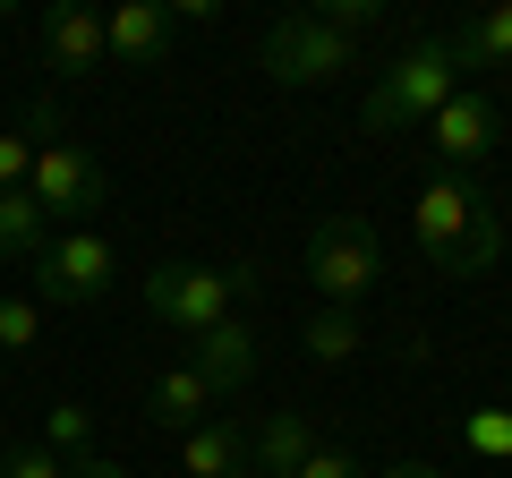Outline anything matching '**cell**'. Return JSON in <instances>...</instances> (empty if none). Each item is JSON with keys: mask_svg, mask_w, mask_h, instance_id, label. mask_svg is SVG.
<instances>
[{"mask_svg": "<svg viewBox=\"0 0 512 478\" xmlns=\"http://www.w3.org/2000/svg\"><path fill=\"white\" fill-rule=\"evenodd\" d=\"M43 248H52V222H43V205L26 197V188H0V265H35Z\"/></svg>", "mask_w": 512, "mask_h": 478, "instance_id": "2e32d148", "label": "cell"}, {"mask_svg": "<svg viewBox=\"0 0 512 478\" xmlns=\"http://www.w3.org/2000/svg\"><path fill=\"white\" fill-rule=\"evenodd\" d=\"M43 342V299L35 291H0V359H26Z\"/></svg>", "mask_w": 512, "mask_h": 478, "instance_id": "d6986e66", "label": "cell"}, {"mask_svg": "<svg viewBox=\"0 0 512 478\" xmlns=\"http://www.w3.org/2000/svg\"><path fill=\"white\" fill-rule=\"evenodd\" d=\"M299 265H308V282H316L325 308H359V299L384 282V239H376L367 214H325L308 231V257Z\"/></svg>", "mask_w": 512, "mask_h": 478, "instance_id": "277c9868", "label": "cell"}, {"mask_svg": "<svg viewBox=\"0 0 512 478\" xmlns=\"http://www.w3.org/2000/svg\"><path fill=\"white\" fill-rule=\"evenodd\" d=\"M69 478H137V470H120V461H103V453H86V461H69Z\"/></svg>", "mask_w": 512, "mask_h": 478, "instance_id": "cb8c5ba5", "label": "cell"}, {"mask_svg": "<svg viewBox=\"0 0 512 478\" xmlns=\"http://www.w3.org/2000/svg\"><path fill=\"white\" fill-rule=\"evenodd\" d=\"M316 453V427H308V410H274V419L256 427V444H248V461H256V478H299V461Z\"/></svg>", "mask_w": 512, "mask_h": 478, "instance_id": "5bb4252c", "label": "cell"}, {"mask_svg": "<svg viewBox=\"0 0 512 478\" xmlns=\"http://www.w3.org/2000/svg\"><path fill=\"white\" fill-rule=\"evenodd\" d=\"M146 410H154V427H171V436H188V427L222 419V393L205 385L197 368H163V376L146 385Z\"/></svg>", "mask_w": 512, "mask_h": 478, "instance_id": "7c38bea8", "label": "cell"}, {"mask_svg": "<svg viewBox=\"0 0 512 478\" xmlns=\"http://www.w3.org/2000/svg\"><path fill=\"white\" fill-rule=\"evenodd\" d=\"M461 436H470L478 461H512V410H470V419H461Z\"/></svg>", "mask_w": 512, "mask_h": 478, "instance_id": "44dd1931", "label": "cell"}, {"mask_svg": "<svg viewBox=\"0 0 512 478\" xmlns=\"http://www.w3.org/2000/svg\"><path fill=\"white\" fill-rule=\"evenodd\" d=\"M299 342H308V359H316V368H342V359H359L367 325H359V308H316Z\"/></svg>", "mask_w": 512, "mask_h": 478, "instance_id": "e0dca14e", "label": "cell"}, {"mask_svg": "<svg viewBox=\"0 0 512 478\" xmlns=\"http://www.w3.org/2000/svg\"><path fill=\"white\" fill-rule=\"evenodd\" d=\"M461 94V69H453V52H444V35H427V43H410L393 69H376V86H367V129L376 137H393V129H427L444 103Z\"/></svg>", "mask_w": 512, "mask_h": 478, "instance_id": "3957f363", "label": "cell"}, {"mask_svg": "<svg viewBox=\"0 0 512 478\" xmlns=\"http://www.w3.org/2000/svg\"><path fill=\"white\" fill-rule=\"evenodd\" d=\"M256 60H265V77H274V86H333L342 69H359V43H342L333 26H316L308 9H291V18L265 26Z\"/></svg>", "mask_w": 512, "mask_h": 478, "instance_id": "52a82bcc", "label": "cell"}, {"mask_svg": "<svg viewBox=\"0 0 512 478\" xmlns=\"http://www.w3.org/2000/svg\"><path fill=\"white\" fill-rule=\"evenodd\" d=\"M52 129H60V111H52V103L26 111V137H18V129H0V188H26V180H35V146H43Z\"/></svg>", "mask_w": 512, "mask_h": 478, "instance_id": "ac0fdd59", "label": "cell"}, {"mask_svg": "<svg viewBox=\"0 0 512 478\" xmlns=\"http://www.w3.org/2000/svg\"><path fill=\"white\" fill-rule=\"evenodd\" d=\"M43 69H52V77H103L111 69L103 9H86V0H52V9H43Z\"/></svg>", "mask_w": 512, "mask_h": 478, "instance_id": "9c48e42d", "label": "cell"}, {"mask_svg": "<svg viewBox=\"0 0 512 478\" xmlns=\"http://www.w3.org/2000/svg\"><path fill=\"white\" fill-rule=\"evenodd\" d=\"M0 478H69V461H60L43 436H26V444H9V453H0Z\"/></svg>", "mask_w": 512, "mask_h": 478, "instance_id": "7402d4cb", "label": "cell"}, {"mask_svg": "<svg viewBox=\"0 0 512 478\" xmlns=\"http://www.w3.org/2000/svg\"><path fill=\"white\" fill-rule=\"evenodd\" d=\"M299 478H367V470H359V453H342V444H316V453L299 461Z\"/></svg>", "mask_w": 512, "mask_h": 478, "instance_id": "603a6c76", "label": "cell"}, {"mask_svg": "<svg viewBox=\"0 0 512 478\" xmlns=\"http://www.w3.org/2000/svg\"><path fill=\"white\" fill-rule=\"evenodd\" d=\"M410 239H419V257L436 265V274L478 282L504 257V205H495L470 171H427L419 205H410Z\"/></svg>", "mask_w": 512, "mask_h": 478, "instance_id": "6da1fadb", "label": "cell"}, {"mask_svg": "<svg viewBox=\"0 0 512 478\" xmlns=\"http://www.w3.org/2000/svg\"><path fill=\"white\" fill-rule=\"evenodd\" d=\"M43 444H52L60 461H86L94 453V410L86 402H52L43 410Z\"/></svg>", "mask_w": 512, "mask_h": 478, "instance_id": "ffe728a7", "label": "cell"}, {"mask_svg": "<svg viewBox=\"0 0 512 478\" xmlns=\"http://www.w3.org/2000/svg\"><path fill=\"white\" fill-rule=\"evenodd\" d=\"M188 368H197L214 393H239L256 376V325L248 316H222L214 333H197V359H188Z\"/></svg>", "mask_w": 512, "mask_h": 478, "instance_id": "8fae6325", "label": "cell"}, {"mask_svg": "<svg viewBox=\"0 0 512 478\" xmlns=\"http://www.w3.org/2000/svg\"><path fill=\"white\" fill-rule=\"evenodd\" d=\"M103 163H94L77 137H43L35 146V180H26V197L43 205V222L52 231H86L94 222V205H103Z\"/></svg>", "mask_w": 512, "mask_h": 478, "instance_id": "8992f818", "label": "cell"}, {"mask_svg": "<svg viewBox=\"0 0 512 478\" xmlns=\"http://www.w3.org/2000/svg\"><path fill=\"white\" fill-rule=\"evenodd\" d=\"M376 478H444L436 461H393V470H376Z\"/></svg>", "mask_w": 512, "mask_h": 478, "instance_id": "d4e9b609", "label": "cell"}, {"mask_svg": "<svg viewBox=\"0 0 512 478\" xmlns=\"http://www.w3.org/2000/svg\"><path fill=\"white\" fill-rule=\"evenodd\" d=\"M180 18H171V0H120L103 9V43H111V69H154L171 52Z\"/></svg>", "mask_w": 512, "mask_h": 478, "instance_id": "30bf717a", "label": "cell"}, {"mask_svg": "<svg viewBox=\"0 0 512 478\" xmlns=\"http://www.w3.org/2000/svg\"><path fill=\"white\" fill-rule=\"evenodd\" d=\"M180 461H188V478H256L248 436H239L231 419H205V427H188V436H180Z\"/></svg>", "mask_w": 512, "mask_h": 478, "instance_id": "4fadbf2b", "label": "cell"}, {"mask_svg": "<svg viewBox=\"0 0 512 478\" xmlns=\"http://www.w3.org/2000/svg\"><path fill=\"white\" fill-rule=\"evenodd\" d=\"M239 291H256V274L248 265H197V257H163L146 282H137V299H146V316L154 325H171V333H214L222 316H231V299Z\"/></svg>", "mask_w": 512, "mask_h": 478, "instance_id": "7a4b0ae2", "label": "cell"}, {"mask_svg": "<svg viewBox=\"0 0 512 478\" xmlns=\"http://www.w3.org/2000/svg\"><path fill=\"white\" fill-rule=\"evenodd\" d=\"M444 52H453V69H504V60H512V0H495L487 18L453 26V35H444Z\"/></svg>", "mask_w": 512, "mask_h": 478, "instance_id": "9a60e30c", "label": "cell"}, {"mask_svg": "<svg viewBox=\"0 0 512 478\" xmlns=\"http://www.w3.org/2000/svg\"><path fill=\"white\" fill-rule=\"evenodd\" d=\"M495 137H504V111H495V94H478V86H461L453 103L427 120V146L444 154V171H478L495 154Z\"/></svg>", "mask_w": 512, "mask_h": 478, "instance_id": "ba28073f", "label": "cell"}, {"mask_svg": "<svg viewBox=\"0 0 512 478\" xmlns=\"http://www.w3.org/2000/svg\"><path fill=\"white\" fill-rule=\"evenodd\" d=\"M111 282H120V248L103 231H52V248L35 257V299L43 308H103Z\"/></svg>", "mask_w": 512, "mask_h": 478, "instance_id": "5b68a950", "label": "cell"}]
</instances>
